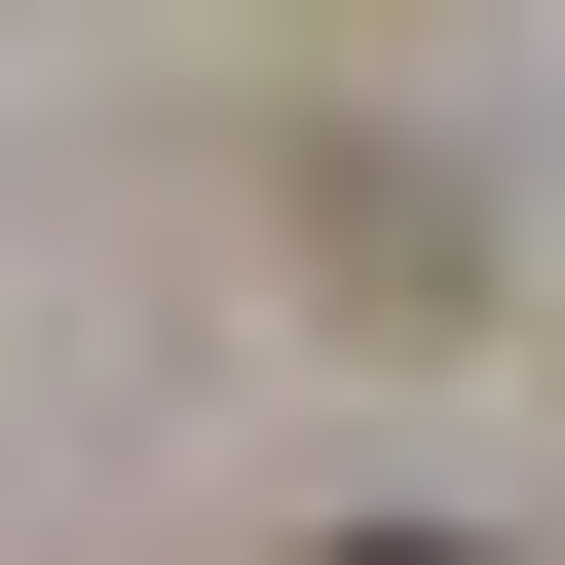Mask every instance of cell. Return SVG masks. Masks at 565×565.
Instances as JSON below:
<instances>
[{"label":"cell","mask_w":565,"mask_h":565,"mask_svg":"<svg viewBox=\"0 0 565 565\" xmlns=\"http://www.w3.org/2000/svg\"><path fill=\"white\" fill-rule=\"evenodd\" d=\"M340 565H452V527H340Z\"/></svg>","instance_id":"1"}]
</instances>
